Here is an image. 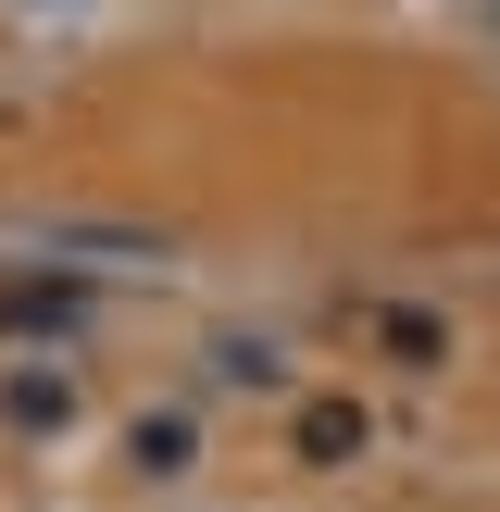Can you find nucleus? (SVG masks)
I'll list each match as a JSON object with an SVG mask.
<instances>
[{"instance_id":"obj_1","label":"nucleus","mask_w":500,"mask_h":512,"mask_svg":"<svg viewBox=\"0 0 500 512\" xmlns=\"http://www.w3.org/2000/svg\"><path fill=\"white\" fill-rule=\"evenodd\" d=\"M138 475H188V413H138Z\"/></svg>"},{"instance_id":"obj_2","label":"nucleus","mask_w":500,"mask_h":512,"mask_svg":"<svg viewBox=\"0 0 500 512\" xmlns=\"http://www.w3.org/2000/svg\"><path fill=\"white\" fill-rule=\"evenodd\" d=\"M13 413H25V425H63L75 388H63V375H13Z\"/></svg>"}]
</instances>
